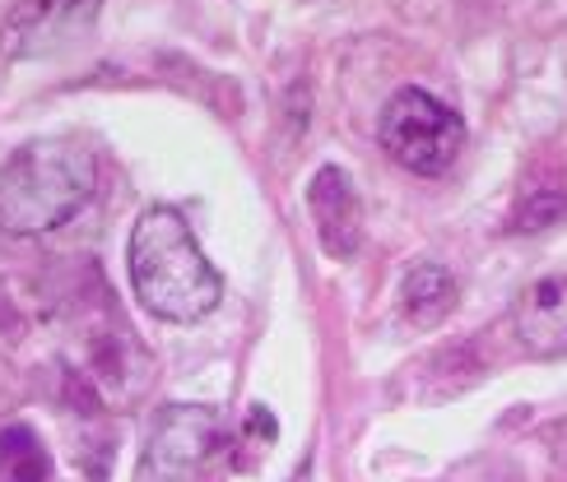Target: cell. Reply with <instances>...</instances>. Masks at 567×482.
<instances>
[{
    "label": "cell",
    "instance_id": "6da1fadb",
    "mask_svg": "<svg viewBox=\"0 0 567 482\" xmlns=\"http://www.w3.org/2000/svg\"><path fill=\"white\" fill-rule=\"evenodd\" d=\"M131 293L150 316L168 325H196L224 302V279L173 205H150L131 228L126 247Z\"/></svg>",
    "mask_w": 567,
    "mask_h": 482
},
{
    "label": "cell",
    "instance_id": "3957f363",
    "mask_svg": "<svg viewBox=\"0 0 567 482\" xmlns=\"http://www.w3.org/2000/svg\"><path fill=\"white\" fill-rule=\"evenodd\" d=\"M382 149L414 177H442L465 144V120L429 88H395L377 116Z\"/></svg>",
    "mask_w": 567,
    "mask_h": 482
},
{
    "label": "cell",
    "instance_id": "7a4b0ae2",
    "mask_svg": "<svg viewBox=\"0 0 567 482\" xmlns=\"http://www.w3.org/2000/svg\"><path fill=\"white\" fill-rule=\"evenodd\" d=\"M99 154L80 135H42L0 167V232L47 237L93 200Z\"/></svg>",
    "mask_w": 567,
    "mask_h": 482
},
{
    "label": "cell",
    "instance_id": "277c9868",
    "mask_svg": "<svg viewBox=\"0 0 567 482\" xmlns=\"http://www.w3.org/2000/svg\"><path fill=\"white\" fill-rule=\"evenodd\" d=\"M219 437V413L209 404H163L154 413L135 482H205Z\"/></svg>",
    "mask_w": 567,
    "mask_h": 482
},
{
    "label": "cell",
    "instance_id": "ba28073f",
    "mask_svg": "<svg viewBox=\"0 0 567 482\" xmlns=\"http://www.w3.org/2000/svg\"><path fill=\"white\" fill-rule=\"evenodd\" d=\"M400 302H405V311L419 325L442 321L446 311L456 306V279H452V270H446V264H433V260L410 264L405 283H400Z\"/></svg>",
    "mask_w": 567,
    "mask_h": 482
},
{
    "label": "cell",
    "instance_id": "52a82bcc",
    "mask_svg": "<svg viewBox=\"0 0 567 482\" xmlns=\"http://www.w3.org/2000/svg\"><path fill=\"white\" fill-rule=\"evenodd\" d=\"M516 339L539 357L567 353V274H545L516 297Z\"/></svg>",
    "mask_w": 567,
    "mask_h": 482
},
{
    "label": "cell",
    "instance_id": "8992f818",
    "mask_svg": "<svg viewBox=\"0 0 567 482\" xmlns=\"http://www.w3.org/2000/svg\"><path fill=\"white\" fill-rule=\"evenodd\" d=\"M307 205H312V223H317V237L321 247L336 255V260H349L353 251L363 247V209H359V190H353L344 167H321L307 186Z\"/></svg>",
    "mask_w": 567,
    "mask_h": 482
},
{
    "label": "cell",
    "instance_id": "9c48e42d",
    "mask_svg": "<svg viewBox=\"0 0 567 482\" xmlns=\"http://www.w3.org/2000/svg\"><path fill=\"white\" fill-rule=\"evenodd\" d=\"M0 482H56L52 450L33 427H0Z\"/></svg>",
    "mask_w": 567,
    "mask_h": 482
},
{
    "label": "cell",
    "instance_id": "30bf717a",
    "mask_svg": "<svg viewBox=\"0 0 567 482\" xmlns=\"http://www.w3.org/2000/svg\"><path fill=\"white\" fill-rule=\"evenodd\" d=\"M558 219H567V196H535V200L522 205V213H516L512 228L516 232H535V228H549Z\"/></svg>",
    "mask_w": 567,
    "mask_h": 482
},
{
    "label": "cell",
    "instance_id": "5b68a950",
    "mask_svg": "<svg viewBox=\"0 0 567 482\" xmlns=\"http://www.w3.org/2000/svg\"><path fill=\"white\" fill-rule=\"evenodd\" d=\"M103 0H19L0 23V56L6 61H47L93 33Z\"/></svg>",
    "mask_w": 567,
    "mask_h": 482
}]
</instances>
